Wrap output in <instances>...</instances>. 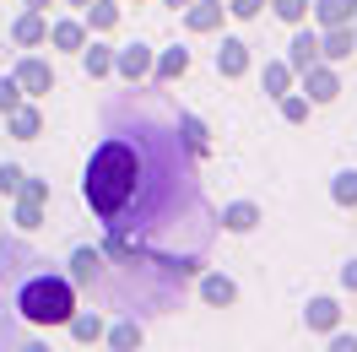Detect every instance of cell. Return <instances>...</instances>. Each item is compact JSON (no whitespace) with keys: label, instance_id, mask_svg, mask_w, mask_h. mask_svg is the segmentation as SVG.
Instances as JSON below:
<instances>
[{"label":"cell","instance_id":"cell-9","mask_svg":"<svg viewBox=\"0 0 357 352\" xmlns=\"http://www.w3.org/2000/svg\"><path fill=\"white\" fill-rule=\"evenodd\" d=\"M244 71H249V44L244 38H222V49H217V76L233 82V76H244Z\"/></svg>","mask_w":357,"mask_h":352},{"label":"cell","instance_id":"cell-35","mask_svg":"<svg viewBox=\"0 0 357 352\" xmlns=\"http://www.w3.org/2000/svg\"><path fill=\"white\" fill-rule=\"evenodd\" d=\"M352 22H357V11H352ZM352 44H357V38H352Z\"/></svg>","mask_w":357,"mask_h":352},{"label":"cell","instance_id":"cell-13","mask_svg":"<svg viewBox=\"0 0 357 352\" xmlns=\"http://www.w3.org/2000/svg\"><path fill=\"white\" fill-rule=\"evenodd\" d=\"M201 298L211 309H227V304H238V287L227 282L222 271H206V277H201Z\"/></svg>","mask_w":357,"mask_h":352},{"label":"cell","instance_id":"cell-30","mask_svg":"<svg viewBox=\"0 0 357 352\" xmlns=\"http://www.w3.org/2000/svg\"><path fill=\"white\" fill-rule=\"evenodd\" d=\"M260 6H266V0H227V11H233V17H260Z\"/></svg>","mask_w":357,"mask_h":352},{"label":"cell","instance_id":"cell-4","mask_svg":"<svg viewBox=\"0 0 357 352\" xmlns=\"http://www.w3.org/2000/svg\"><path fill=\"white\" fill-rule=\"evenodd\" d=\"M11 76H17V87H22V92H33V98L54 92V71H49L44 60H33V54H27V60H17V71H11Z\"/></svg>","mask_w":357,"mask_h":352},{"label":"cell","instance_id":"cell-1","mask_svg":"<svg viewBox=\"0 0 357 352\" xmlns=\"http://www.w3.org/2000/svg\"><path fill=\"white\" fill-rule=\"evenodd\" d=\"M82 200L119 261H146L168 277H195L222 233L201 152L178 135L174 114L141 98H109L98 109Z\"/></svg>","mask_w":357,"mask_h":352},{"label":"cell","instance_id":"cell-8","mask_svg":"<svg viewBox=\"0 0 357 352\" xmlns=\"http://www.w3.org/2000/svg\"><path fill=\"white\" fill-rule=\"evenodd\" d=\"M314 60H319V33H309V27L298 22V38L287 44V66H292V76H303Z\"/></svg>","mask_w":357,"mask_h":352},{"label":"cell","instance_id":"cell-19","mask_svg":"<svg viewBox=\"0 0 357 352\" xmlns=\"http://www.w3.org/2000/svg\"><path fill=\"white\" fill-rule=\"evenodd\" d=\"M87 22H92V33H109L119 22V0H87Z\"/></svg>","mask_w":357,"mask_h":352},{"label":"cell","instance_id":"cell-17","mask_svg":"<svg viewBox=\"0 0 357 352\" xmlns=\"http://www.w3.org/2000/svg\"><path fill=\"white\" fill-rule=\"evenodd\" d=\"M352 27H325V38H319V54H325V60H347V54H352Z\"/></svg>","mask_w":357,"mask_h":352},{"label":"cell","instance_id":"cell-34","mask_svg":"<svg viewBox=\"0 0 357 352\" xmlns=\"http://www.w3.org/2000/svg\"><path fill=\"white\" fill-rule=\"evenodd\" d=\"M70 6H87V0H70Z\"/></svg>","mask_w":357,"mask_h":352},{"label":"cell","instance_id":"cell-24","mask_svg":"<svg viewBox=\"0 0 357 352\" xmlns=\"http://www.w3.org/2000/svg\"><path fill=\"white\" fill-rule=\"evenodd\" d=\"M38 222H44V200L22 196V200H17V228H22V233H38Z\"/></svg>","mask_w":357,"mask_h":352},{"label":"cell","instance_id":"cell-12","mask_svg":"<svg viewBox=\"0 0 357 352\" xmlns=\"http://www.w3.org/2000/svg\"><path fill=\"white\" fill-rule=\"evenodd\" d=\"M6 125H11V135H17V141H38V131H44V114L33 109V103H17V109L6 114Z\"/></svg>","mask_w":357,"mask_h":352},{"label":"cell","instance_id":"cell-7","mask_svg":"<svg viewBox=\"0 0 357 352\" xmlns=\"http://www.w3.org/2000/svg\"><path fill=\"white\" fill-rule=\"evenodd\" d=\"M184 71H190V49H162V54H152V82L157 87H168V82H178V76H184Z\"/></svg>","mask_w":357,"mask_h":352},{"label":"cell","instance_id":"cell-5","mask_svg":"<svg viewBox=\"0 0 357 352\" xmlns=\"http://www.w3.org/2000/svg\"><path fill=\"white\" fill-rule=\"evenodd\" d=\"M303 87H309V103H335V98H341V82H335V71H331V66H319V60L303 71Z\"/></svg>","mask_w":357,"mask_h":352},{"label":"cell","instance_id":"cell-18","mask_svg":"<svg viewBox=\"0 0 357 352\" xmlns=\"http://www.w3.org/2000/svg\"><path fill=\"white\" fill-rule=\"evenodd\" d=\"M49 44H54V49H70V54H76V49L87 44V27H82V22H54V27H49Z\"/></svg>","mask_w":357,"mask_h":352},{"label":"cell","instance_id":"cell-10","mask_svg":"<svg viewBox=\"0 0 357 352\" xmlns=\"http://www.w3.org/2000/svg\"><path fill=\"white\" fill-rule=\"evenodd\" d=\"M222 0H190V6H184V22H190V33H211V27L222 22Z\"/></svg>","mask_w":357,"mask_h":352},{"label":"cell","instance_id":"cell-27","mask_svg":"<svg viewBox=\"0 0 357 352\" xmlns=\"http://www.w3.org/2000/svg\"><path fill=\"white\" fill-rule=\"evenodd\" d=\"M271 11H276V17H282V22H303V17H309V0H271Z\"/></svg>","mask_w":357,"mask_h":352},{"label":"cell","instance_id":"cell-11","mask_svg":"<svg viewBox=\"0 0 357 352\" xmlns=\"http://www.w3.org/2000/svg\"><path fill=\"white\" fill-rule=\"evenodd\" d=\"M11 38H17V44H44L49 38V22H44V11H33V6H27L22 17H17V22H11Z\"/></svg>","mask_w":357,"mask_h":352},{"label":"cell","instance_id":"cell-15","mask_svg":"<svg viewBox=\"0 0 357 352\" xmlns=\"http://www.w3.org/2000/svg\"><path fill=\"white\" fill-rule=\"evenodd\" d=\"M352 11H357V0H319L314 6L319 27H352Z\"/></svg>","mask_w":357,"mask_h":352},{"label":"cell","instance_id":"cell-26","mask_svg":"<svg viewBox=\"0 0 357 352\" xmlns=\"http://www.w3.org/2000/svg\"><path fill=\"white\" fill-rule=\"evenodd\" d=\"M282 119H287V125H303V119H309V98H298V92H282Z\"/></svg>","mask_w":357,"mask_h":352},{"label":"cell","instance_id":"cell-33","mask_svg":"<svg viewBox=\"0 0 357 352\" xmlns=\"http://www.w3.org/2000/svg\"><path fill=\"white\" fill-rule=\"evenodd\" d=\"M162 6H174V11H184V6H190V0H162Z\"/></svg>","mask_w":357,"mask_h":352},{"label":"cell","instance_id":"cell-3","mask_svg":"<svg viewBox=\"0 0 357 352\" xmlns=\"http://www.w3.org/2000/svg\"><path fill=\"white\" fill-rule=\"evenodd\" d=\"M114 71H119V76H125V82H146V76H152V49L146 44H130V49H114Z\"/></svg>","mask_w":357,"mask_h":352},{"label":"cell","instance_id":"cell-31","mask_svg":"<svg viewBox=\"0 0 357 352\" xmlns=\"http://www.w3.org/2000/svg\"><path fill=\"white\" fill-rule=\"evenodd\" d=\"M341 287H347V293H357V261L341 265Z\"/></svg>","mask_w":357,"mask_h":352},{"label":"cell","instance_id":"cell-14","mask_svg":"<svg viewBox=\"0 0 357 352\" xmlns=\"http://www.w3.org/2000/svg\"><path fill=\"white\" fill-rule=\"evenodd\" d=\"M76 54H82V71H87L92 82H98V76H109V71H114V49H109V44H82Z\"/></svg>","mask_w":357,"mask_h":352},{"label":"cell","instance_id":"cell-6","mask_svg":"<svg viewBox=\"0 0 357 352\" xmlns=\"http://www.w3.org/2000/svg\"><path fill=\"white\" fill-rule=\"evenodd\" d=\"M217 222H222L227 233H255V228H260V206H255V200H233V206H222V212H217Z\"/></svg>","mask_w":357,"mask_h":352},{"label":"cell","instance_id":"cell-22","mask_svg":"<svg viewBox=\"0 0 357 352\" xmlns=\"http://www.w3.org/2000/svg\"><path fill=\"white\" fill-rule=\"evenodd\" d=\"M70 336H76V342H98V336H103V314H76V309H70Z\"/></svg>","mask_w":357,"mask_h":352},{"label":"cell","instance_id":"cell-2","mask_svg":"<svg viewBox=\"0 0 357 352\" xmlns=\"http://www.w3.org/2000/svg\"><path fill=\"white\" fill-rule=\"evenodd\" d=\"M11 298V309L22 314V320H33V325H66L70 309H76V287H70V277H60V271H49V261H33L17 265V287L6 293Z\"/></svg>","mask_w":357,"mask_h":352},{"label":"cell","instance_id":"cell-16","mask_svg":"<svg viewBox=\"0 0 357 352\" xmlns=\"http://www.w3.org/2000/svg\"><path fill=\"white\" fill-rule=\"evenodd\" d=\"M303 320H309V330H335V320H341V304H335V298H309Z\"/></svg>","mask_w":357,"mask_h":352},{"label":"cell","instance_id":"cell-25","mask_svg":"<svg viewBox=\"0 0 357 352\" xmlns=\"http://www.w3.org/2000/svg\"><path fill=\"white\" fill-rule=\"evenodd\" d=\"M109 347H119V352H130V347H141V320H119V325L109 330Z\"/></svg>","mask_w":357,"mask_h":352},{"label":"cell","instance_id":"cell-32","mask_svg":"<svg viewBox=\"0 0 357 352\" xmlns=\"http://www.w3.org/2000/svg\"><path fill=\"white\" fill-rule=\"evenodd\" d=\"M27 6H33V11H49V6H54V0H27Z\"/></svg>","mask_w":357,"mask_h":352},{"label":"cell","instance_id":"cell-28","mask_svg":"<svg viewBox=\"0 0 357 352\" xmlns=\"http://www.w3.org/2000/svg\"><path fill=\"white\" fill-rule=\"evenodd\" d=\"M22 103V87H17V76H0V114H11Z\"/></svg>","mask_w":357,"mask_h":352},{"label":"cell","instance_id":"cell-20","mask_svg":"<svg viewBox=\"0 0 357 352\" xmlns=\"http://www.w3.org/2000/svg\"><path fill=\"white\" fill-rule=\"evenodd\" d=\"M331 200L335 206H357V168H341L331 179Z\"/></svg>","mask_w":357,"mask_h":352},{"label":"cell","instance_id":"cell-21","mask_svg":"<svg viewBox=\"0 0 357 352\" xmlns=\"http://www.w3.org/2000/svg\"><path fill=\"white\" fill-rule=\"evenodd\" d=\"M174 125H178V135H184L195 152H206V147H211V135H206V125L195 119V114H174Z\"/></svg>","mask_w":357,"mask_h":352},{"label":"cell","instance_id":"cell-29","mask_svg":"<svg viewBox=\"0 0 357 352\" xmlns=\"http://www.w3.org/2000/svg\"><path fill=\"white\" fill-rule=\"evenodd\" d=\"M17 184H22V168L17 163H0V196H17Z\"/></svg>","mask_w":357,"mask_h":352},{"label":"cell","instance_id":"cell-23","mask_svg":"<svg viewBox=\"0 0 357 352\" xmlns=\"http://www.w3.org/2000/svg\"><path fill=\"white\" fill-rule=\"evenodd\" d=\"M266 92H271V98L292 92V66H287V60H266Z\"/></svg>","mask_w":357,"mask_h":352}]
</instances>
